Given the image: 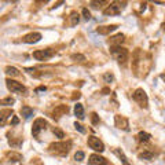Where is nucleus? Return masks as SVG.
<instances>
[{
	"mask_svg": "<svg viewBox=\"0 0 165 165\" xmlns=\"http://www.w3.org/2000/svg\"><path fill=\"white\" fill-rule=\"evenodd\" d=\"M110 54L121 65H124L128 61V51L125 48H123L121 46H112L110 47Z\"/></svg>",
	"mask_w": 165,
	"mask_h": 165,
	"instance_id": "obj_1",
	"label": "nucleus"
},
{
	"mask_svg": "<svg viewBox=\"0 0 165 165\" xmlns=\"http://www.w3.org/2000/svg\"><path fill=\"white\" fill-rule=\"evenodd\" d=\"M70 147H72L70 142H57L50 146V151H52L55 154H59V156H65V154L69 153Z\"/></svg>",
	"mask_w": 165,
	"mask_h": 165,
	"instance_id": "obj_2",
	"label": "nucleus"
},
{
	"mask_svg": "<svg viewBox=\"0 0 165 165\" xmlns=\"http://www.w3.org/2000/svg\"><path fill=\"white\" fill-rule=\"evenodd\" d=\"M125 3H120V2H116V3H112L110 6H107V8L103 10V14L106 16H112V15H118L121 13V10L124 8Z\"/></svg>",
	"mask_w": 165,
	"mask_h": 165,
	"instance_id": "obj_3",
	"label": "nucleus"
},
{
	"mask_svg": "<svg viewBox=\"0 0 165 165\" xmlns=\"http://www.w3.org/2000/svg\"><path fill=\"white\" fill-rule=\"evenodd\" d=\"M6 84H7L8 90L14 94H25L26 92V87L22 85L21 82H18V81H14V80H11V79H7L6 80Z\"/></svg>",
	"mask_w": 165,
	"mask_h": 165,
	"instance_id": "obj_4",
	"label": "nucleus"
},
{
	"mask_svg": "<svg viewBox=\"0 0 165 165\" xmlns=\"http://www.w3.org/2000/svg\"><path fill=\"white\" fill-rule=\"evenodd\" d=\"M54 55H55L54 50H37V51L33 52V58H35L36 61H40V62L50 59V58H52Z\"/></svg>",
	"mask_w": 165,
	"mask_h": 165,
	"instance_id": "obj_5",
	"label": "nucleus"
},
{
	"mask_svg": "<svg viewBox=\"0 0 165 165\" xmlns=\"http://www.w3.org/2000/svg\"><path fill=\"white\" fill-rule=\"evenodd\" d=\"M134 101H136L138 103H139V106H142V107H147L148 98H147L146 92L142 90V88H138V90L134 92Z\"/></svg>",
	"mask_w": 165,
	"mask_h": 165,
	"instance_id": "obj_6",
	"label": "nucleus"
},
{
	"mask_svg": "<svg viewBox=\"0 0 165 165\" xmlns=\"http://www.w3.org/2000/svg\"><path fill=\"white\" fill-rule=\"evenodd\" d=\"M88 146H90L92 150L99 151V153H102V151L105 150L103 142H102L99 138H96V136H90V138H88Z\"/></svg>",
	"mask_w": 165,
	"mask_h": 165,
	"instance_id": "obj_7",
	"label": "nucleus"
},
{
	"mask_svg": "<svg viewBox=\"0 0 165 165\" xmlns=\"http://www.w3.org/2000/svg\"><path fill=\"white\" fill-rule=\"evenodd\" d=\"M47 128V121L44 120V118H37V120L33 123V127H32V135L35 138L38 136V134H40V131H43V129Z\"/></svg>",
	"mask_w": 165,
	"mask_h": 165,
	"instance_id": "obj_8",
	"label": "nucleus"
},
{
	"mask_svg": "<svg viewBox=\"0 0 165 165\" xmlns=\"http://www.w3.org/2000/svg\"><path fill=\"white\" fill-rule=\"evenodd\" d=\"M88 164L90 165H106L107 160L105 157L99 156V154H91L88 158Z\"/></svg>",
	"mask_w": 165,
	"mask_h": 165,
	"instance_id": "obj_9",
	"label": "nucleus"
},
{
	"mask_svg": "<svg viewBox=\"0 0 165 165\" xmlns=\"http://www.w3.org/2000/svg\"><path fill=\"white\" fill-rule=\"evenodd\" d=\"M40 38H41L40 33L38 32H32V33H29V35L24 36V37H22V41L26 43V44H35V43H37V41H40Z\"/></svg>",
	"mask_w": 165,
	"mask_h": 165,
	"instance_id": "obj_10",
	"label": "nucleus"
},
{
	"mask_svg": "<svg viewBox=\"0 0 165 165\" xmlns=\"http://www.w3.org/2000/svg\"><path fill=\"white\" fill-rule=\"evenodd\" d=\"M117 28H118L117 25H106V26H99L98 29H96V32H98L99 35L106 36V35H110L112 32H114Z\"/></svg>",
	"mask_w": 165,
	"mask_h": 165,
	"instance_id": "obj_11",
	"label": "nucleus"
},
{
	"mask_svg": "<svg viewBox=\"0 0 165 165\" xmlns=\"http://www.w3.org/2000/svg\"><path fill=\"white\" fill-rule=\"evenodd\" d=\"M114 121H116V127H118V128H123L125 129V131H128V120H127L125 117H123V116H116L114 117Z\"/></svg>",
	"mask_w": 165,
	"mask_h": 165,
	"instance_id": "obj_12",
	"label": "nucleus"
},
{
	"mask_svg": "<svg viewBox=\"0 0 165 165\" xmlns=\"http://www.w3.org/2000/svg\"><path fill=\"white\" fill-rule=\"evenodd\" d=\"M11 114H13V110H3V112H0V127L4 125L7 118L10 117Z\"/></svg>",
	"mask_w": 165,
	"mask_h": 165,
	"instance_id": "obj_13",
	"label": "nucleus"
},
{
	"mask_svg": "<svg viewBox=\"0 0 165 165\" xmlns=\"http://www.w3.org/2000/svg\"><path fill=\"white\" fill-rule=\"evenodd\" d=\"M74 114H76L80 120L84 118V107H82L81 103H76V105H74Z\"/></svg>",
	"mask_w": 165,
	"mask_h": 165,
	"instance_id": "obj_14",
	"label": "nucleus"
},
{
	"mask_svg": "<svg viewBox=\"0 0 165 165\" xmlns=\"http://www.w3.org/2000/svg\"><path fill=\"white\" fill-rule=\"evenodd\" d=\"M21 114L24 116V118H30L33 116V109L32 107H29V106H22V109H21Z\"/></svg>",
	"mask_w": 165,
	"mask_h": 165,
	"instance_id": "obj_15",
	"label": "nucleus"
},
{
	"mask_svg": "<svg viewBox=\"0 0 165 165\" xmlns=\"http://www.w3.org/2000/svg\"><path fill=\"white\" fill-rule=\"evenodd\" d=\"M124 41V35H117V36H113L112 38H110V43H112V46H120V43H123Z\"/></svg>",
	"mask_w": 165,
	"mask_h": 165,
	"instance_id": "obj_16",
	"label": "nucleus"
},
{
	"mask_svg": "<svg viewBox=\"0 0 165 165\" xmlns=\"http://www.w3.org/2000/svg\"><path fill=\"white\" fill-rule=\"evenodd\" d=\"M6 73L11 77H18L19 76V70L16 68H14V66H7V68H6Z\"/></svg>",
	"mask_w": 165,
	"mask_h": 165,
	"instance_id": "obj_17",
	"label": "nucleus"
},
{
	"mask_svg": "<svg viewBox=\"0 0 165 165\" xmlns=\"http://www.w3.org/2000/svg\"><path fill=\"white\" fill-rule=\"evenodd\" d=\"M114 154L121 160V161H123V164H124V165H131V164L128 162V160H127V157L124 156V153L120 150V148H116V150H114Z\"/></svg>",
	"mask_w": 165,
	"mask_h": 165,
	"instance_id": "obj_18",
	"label": "nucleus"
},
{
	"mask_svg": "<svg viewBox=\"0 0 165 165\" xmlns=\"http://www.w3.org/2000/svg\"><path fill=\"white\" fill-rule=\"evenodd\" d=\"M68 112H69V107L65 106V105H62V106L57 107V109L54 110V116L57 114V117H59V116H62L63 113H68Z\"/></svg>",
	"mask_w": 165,
	"mask_h": 165,
	"instance_id": "obj_19",
	"label": "nucleus"
},
{
	"mask_svg": "<svg viewBox=\"0 0 165 165\" xmlns=\"http://www.w3.org/2000/svg\"><path fill=\"white\" fill-rule=\"evenodd\" d=\"M79 21H80L79 14H77L76 11H72V14H70V25L72 26H76V25L79 24Z\"/></svg>",
	"mask_w": 165,
	"mask_h": 165,
	"instance_id": "obj_20",
	"label": "nucleus"
},
{
	"mask_svg": "<svg viewBox=\"0 0 165 165\" xmlns=\"http://www.w3.org/2000/svg\"><path fill=\"white\" fill-rule=\"evenodd\" d=\"M151 135L147 134V132H139L138 134V139L140 140V142H147V140H150Z\"/></svg>",
	"mask_w": 165,
	"mask_h": 165,
	"instance_id": "obj_21",
	"label": "nucleus"
},
{
	"mask_svg": "<svg viewBox=\"0 0 165 165\" xmlns=\"http://www.w3.org/2000/svg\"><path fill=\"white\" fill-rule=\"evenodd\" d=\"M14 103H15V99L11 98V96H8V98L0 101V105H4V106H11V105H14Z\"/></svg>",
	"mask_w": 165,
	"mask_h": 165,
	"instance_id": "obj_22",
	"label": "nucleus"
},
{
	"mask_svg": "<svg viewBox=\"0 0 165 165\" xmlns=\"http://www.w3.org/2000/svg\"><path fill=\"white\" fill-rule=\"evenodd\" d=\"M70 58L74 61V62H84L85 61V57L84 55H81V54H73Z\"/></svg>",
	"mask_w": 165,
	"mask_h": 165,
	"instance_id": "obj_23",
	"label": "nucleus"
},
{
	"mask_svg": "<svg viewBox=\"0 0 165 165\" xmlns=\"http://www.w3.org/2000/svg\"><path fill=\"white\" fill-rule=\"evenodd\" d=\"M154 157L153 153H150V151H143V153L139 154V158H143V160H151Z\"/></svg>",
	"mask_w": 165,
	"mask_h": 165,
	"instance_id": "obj_24",
	"label": "nucleus"
},
{
	"mask_svg": "<svg viewBox=\"0 0 165 165\" xmlns=\"http://www.w3.org/2000/svg\"><path fill=\"white\" fill-rule=\"evenodd\" d=\"M84 157H85V154L82 153V151H77V153L74 154V160H76V161H82Z\"/></svg>",
	"mask_w": 165,
	"mask_h": 165,
	"instance_id": "obj_25",
	"label": "nucleus"
},
{
	"mask_svg": "<svg viewBox=\"0 0 165 165\" xmlns=\"http://www.w3.org/2000/svg\"><path fill=\"white\" fill-rule=\"evenodd\" d=\"M91 123H92L94 125L99 124V116L96 114V113H92V114H91Z\"/></svg>",
	"mask_w": 165,
	"mask_h": 165,
	"instance_id": "obj_26",
	"label": "nucleus"
},
{
	"mask_svg": "<svg viewBox=\"0 0 165 165\" xmlns=\"http://www.w3.org/2000/svg\"><path fill=\"white\" fill-rule=\"evenodd\" d=\"M54 135L57 138H59V139H62V138H65V134H63L62 131H61L59 128H54Z\"/></svg>",
	"mask_w": 165,
	"mask_h": 165,
	"instance_id": "obj_27",
	"label": "nucleus"
},
{
	"mask_svg": "<svg viewBox=\"0 0 165 165\" xmlns=\"http://www.w3.org/2000/svg\"><path fill=\"white\" fill-rule=\"evenodd\" d=\"M103 80H105V82L113 81V74H112V73H105V74H103Z\"/></svg>",
	"mask_w": 165,
	"mask_h": 165,
	"instance_id": "obj_28",
	"label": "nucleus"
},
{
	"mask_svg": "<svg viewBox=\"0 0 165 165\" xmlns=\"http://www.w3.org/2000/svg\"><path fill=\"white\" fill-rule=\"evenodd\" d=\"M74 128L77 129V131H80L81 134H85V129H84V127L81 125V124H79V123H74Z\"/></svg>",
	"mask_w": 165,
	"mask_h": 165,
	"instance_id": "obj_29",
	"label": "nucleus"
},
{
	"mask_svg": "<svg viewBox=\"0 0 165 165\" xmlns=\"http://www.w3.org/2000/svg\"><path fill=\"white\" fill-rule=\"evenodd\" d=\"M81 13H82V15H84V18L87 19V21H88V19H91V14H90V11H88L87 8H82Z\"/></svg>",
	"mask_w": 165,
	"mask_h": 165,
	"instance_id": "obj_30",
	"label": "nucleus"
},
{
	"mask_svg": "<svg viewBox=\"0 0 165 165\" xmlns=\"http://www.w3.org/2000/svg\"><path fill=\"white\" fill-rule=\"evenodd\" d=\"M106 2H91V6H92L94 8H98L99 4H105Z\"/></svg>",
	"mask_w": 165,
	"mask_h": 165,
	"instance_id": "obj_31",
	"label": "nucleus"
},
{
	"mask_svg": "<svg viewBox=\"0 0 165 165\" xmlns=\"http://www.w3.org/2000/svg\"><path fill=\"white\" fill-rule=\"evenodd\" d=\"M18 123H19L18 117H16V116H13V121H11V125H16Z\"/></svg>",
	"mask_w": 165,
	"mask_h": 165,
	"instance_id": "obj_32",
	"label": "nucleus"
},
{
	"mask_svg": "<svg viewBox=\"0 0 165 165\" xmlns=\"http://www.w3.org/2000/svg\"><path fill=\"white\" fill-rule=\"evenodd\" d=\"M46 90H47L46 87H38L37 90H36V92H43V91H46Z\"/></svg>",
	"mask_w": 165,
	"mask_h": 165,
	"instance_id": "obj_33",
	"label": "nucleus"
},
{
	"mask_svg": "<svg viewBox=\"0 0 165 165\" xmlns=\"http://www.w3.org/2000/svg\"><path fill=\"white\" fill-rule=\"evenodd\" d=\"M110 91H109V88H105V90H102V94H103V95H107V94H109Z\"/></svg>",
	"mask_w": 165,
	"mask_h": 165,
	"instance_id": "obj_34",
	"label": "nucleus"
}]
</instances>
